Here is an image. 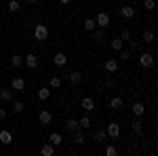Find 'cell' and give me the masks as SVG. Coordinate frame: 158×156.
<instances>
[{"label":"cell","mask_w":158,"mask_h":156,"mask_svg":"<svg viewBox=\"0 0 158 156\" xmlns=\"http://www.w3.org/2000/svg\"><path fill=\"white\" fill-rule=\"evenodd\" d=\"M53 63H55V65H59V68H63V65L68 63V55H65V53H55Z\"/></svg>","instance_id":"13"},{"label":"cell","mask_w":158,"mask_h":156,"mask_svg":"<svg viewBox=\"0 0 158 156\" xmlns=\"http://www.w3.org/2000/svg\"><path fill=\"white\" fill-rule=\"evenodd\" d=\"M95 23H97V27H103V30H106V27L110 25V15L101 11L97 17H95Z\"/></svg>","instance_id":"6"},{"label":"cell","mask_w":158,"mask_h":156,"mask_svg":"<svg viewBox=\"0 0 158 156\" xmlns=\"http://www.w3.org/2000/svg\"><path fill=\"white\" fill-rule=\"evenodd\" d=\"M4 118H6V110L0 108V120H4Z\"/></svg>","instance_id":"38"},{"label":"cell","mask_w":158,"mask_h":156,"mask_svg":"<svg viewBox=\"0 0 158 156\" xmlns=\"http://www.w3.org/2000/svg\"><path fill=\"white\" fill-rule=\"evenodd\" d=\"M80 108L85 110V112H93V110H95V101H93L91 97H85V99L80 101Z\"/></svg>","instance_id":"11"},{"label":"cell","mask_w":158,"mask_h":156,"mask_svg":"<svg viewBox=\"0 0 158 156\" xmlns=\"http://www.w3.org/2000/svg\"><path fill=\"white\" fill-rule=\"evenodd\" d=\"M154 32H152V30H146V32H143V34H141V40H143V42H146V44H152V42H154Z\"/></svg>","instance_id":"20"},{"label":"cell","mask_w":158,"mask_h":156,"mask_svg":"<svg viewBox=\"0 0 158 156\" xmlns=\"http://www.w3.org/2000/svg\"><path fill=\"white\" fill-rule=\"evenodd\" d=\"M34 38H36L38 42L49 40V27H47L44 23H36V27H34Z\"/></svg>","instance_id":"1"},{"label":"cell","mask_w":158,"mask_h":156,"mask_svg":"<svg viewBox=\"0 0 158 156\" xmlns=\"http://www.w3.org/2000/svg\"><path fill=\"white\" fill-rule=\"evenodd\" d=\"M139 65L141 68H152L154 65V55L152 53H141L139 55Z\"/></svg>","instance_id":"3"},{"label":"cell","mask_w":158,"mask_h":156,"mask_svg":"<svg viewBox=\"0 0 158 156\" xmlns=\"http://www.w3.org/2000/svg\"><path fill=\"white\" fill-rule=\"evenodd\" d=\"M0 152H2V144H0Z\"/></svg>","instance_id":"41"},{"label":"cell","mask_w":158,"mask_h":156,"mask_svg":"<svg viewBox=\"0 0 158 156\" xmlns=\"http://www.w3.org/2000/svg\"><path fill=\"white\" fill-rule=\"evenodd\" d=\"M23 110H25L23 101H13V112H17V114H21Z\"/></svg>","instance_id":"28"},{"label":"cell","mask_w":158,"mask_h":156,"mask_svg":"<svg viewBox=\"0 0 158 156\" xmlns=\"http://www.w3.org/2000/svg\"><path fill=\"white\" fill-rule=\"evenodd\" d=\"M11 65L13 68H21V65H23V55H13L11 57Z\"/></svg>","instance_id":"22"},{"label":"cell","mask_w":158,"mask_h":156,"mask_svg":"<svg viewBox=\"0 0 158 156\" xmlns=\"http://www.w3.org/2000/svg\"><path fill=\"white\" fill-rule=\"evenodd\" d=\"M0 144L2 145H11L13 144V133L9 129H2L0 131Z\"/></svg>","instance_id":"7"},{"label":"cell","mask_w":158,"mask_h":156,"mask_svg":"<svg viewBox=\"0 0 158 156\" xmlns=\"http://www.w3.org/2000/svg\"><path fill=\"white\" fill-rule=\"evenodd\" d=\"M93 32H95V30H93ZM103 36H106V34H103V27H99L97 32H95V36H93V40H97V42H99V40H103Z\"/></svg>","instance_id":"35"},{"label":"cell","mask_w":158,"mask_h":156,"mask_svg":"<svg viewBox=\"0 0 158 156\" xmlns=\"http://www.w3.org/2000/svg\"><path fill=\"white\" fill-rule=\"evenodd\" d=\"M124 106V101H122V97H112L110 99V108L114 110V112H118V110Z\"/></svg>","instance_id":"14"},{"label":"cell","mask_w":158,"mask_h":156,"mask_svg":"<svg viewBox=\"0 0 158 156\" xmlns=\"http://www.w3.org/2000/svg\"><path fill=\"white\" fill-rule=\"evenodd\" d=\"M38 120H40L44 127H47V124H51V122H53V114H51L49 110H42V112L38 114Z\"/></svg>","instance_id":"8"},{"label":"cell","mask_w":158,"mask_h":156,"mask_svg":"<svg viewBox=\"0 0 158 156\" xmlns=\"http://www.w3.org/2000/svg\"><path fill=\"white\" fill-rule=\"evenodd\" d=\"M120 15H122V19H133L135 17V9L129 6V4H124V6H120Z\"/></svg>","instance_id":"9"},{"label":"cell","mask_w":158,"mask_h":156,"mask_svg":"<svg viewBox=\"0 0 158 156\" xmlns=\"http://www.w3.org/2000/svg\"><path fill=\"white\" fill-rule=\"evenodd\" d=\"M74 141H76L78 145L85 144V135H82V131H80V129H76V131H74Z\"/></svg>","instance_id":"25"},{"label":"cell","mask_w":158,"mask_h":156,"mask_svg":"<svg viewBox=\"0 0 158 156\" xmlns=\"http://www.w3.org/2000/svg\"><path fill=\"white\" fill-rule=\"evenodd\" d=\"M112 48H114V51L118 53L120 48H124V42H122L120 38H114V40H112Z\"/></svg>","instance_id":"27"},{"label":"cell","mask_w":158,"mask_h":156,"mask_svg":"<svg viewBox=\"0 0 158 156\" xmlns=\"http://www.w3.org/2000/svg\"><path fill=\"white\" fill-rule=\"evenodd\" d=\"M49 141H51L53 145H61V141H63V137H61L59 133H51V135H49Z\"/></svg>","instance_id":"23"},{"label":"cell","mask_w":158,"mask_h":156,"mask_svg":"<svg viewBox=\"0 0 158 156\" xmlns=\"http://www.w3.org/2000/svg\"><path fill=\"white\" fill-rule=\"evenodd\" d=\"M116 154H118L116 145H108V148H106V156H116Z\"/></svg>","instance_id":"34"},{"label":"cell","mask_w":158,"mask_h":156,"mask_svg":"<svg viewBox=\"0 0 158 156\" xmlns=\"http://www.w3.org/2000/svg\"><path fill=\"white\" fill-rule=\"evenodd\" d=\"M118 53H120V59H122V61H129V59H131V51H127V48H120Z\"/></svg>","instance_id":"31"},{"label":"cell","mask_w":158,"mask_h":156,"mask_svg":"<svg viewBox=\"0 0 158 156\" xmlns=\"http://www.w3.org/2000/svg\"><path fill=\"white\" fill-rule=\"evenodd\" d=\"M93 139H95V141H97V144H103V141H106V139H108V133L103 131V129H97V131L93 133Z\"/></svg>","instance_id":"15"},{"label":"cell","mask_w":158,"mask_h":156,"mask_svg":"<svg viewBox=\"0 0 158 156\" xmlns=\"http://www.w3.org/2000/svg\"><path fill=\"white\" fill-rule=\"evenodd\" d=\"M38 99H42V101H47V99H49L51 97V89L49 86H40V89H38Z\"/></svg>","instance_id":"16"},{"label":"cell","mask_w":158,"mask_h":156,"mask_svg":"<svg viewBox=\"0 0 158 156\" xmlns=\"http://www.w3.org/2000/svg\"><path fill=\"white\" fill-rule=\"evenodd\" d=\"M40 154L42 156H53L55 154V145L53 144H44L42 148H40Z\"/></svg>","instance_id":"18"},{"label":"cell","mask_w":158,"mask_h":156,"mask_svg":"<svg viewBox=\"0 0 158 156\" xmlns=\"http://www.w3.org/2000/svg\"><path fill=\"white\" fill-rule=\"evenodd\" d=\"M25 2H38V0H25Z\"/></svg>","instance_id":"40"},{"label":"cell","mask_w":158,"mask_h":156,"mask_svg":"<svg viewBox=\"0 0 158 156\" xmlns=\"http://www.w3.org/2000/svg\"><path fill=\"white\" fill-rule=\"evenodd\" d=\"M131 32H129V30H122V34H120V40L122 42H131Z\"/></svg>","instance_id":"32"},{"label":"cell","mask_w":158,"mask_h":156,"mask_svg":"<svg viewBox=\"0 0 158 156\" xmlns=\"http://www.w3.org/2000/svg\"><path fill=\"white\" fill-rule=\"evenodd\" d=\"M61 4H70V2H72V0H59Z\"/></svg>","instance_id":"39"},{"label":"cell","mask_w":158,"mask_h":156,"mask_svg":"<svg viewBox=\"0 0 158 156\" xmlns=\"http://www.w3.org/2000/svg\"><path fill=\"white\" fill-rule=\"evenodd\" d=\"M11 89L15 91V93H19V91H25V80L21 78V76H15L11 80Z\"/></svg>","instance_id":"5"},{"label":"cell","mask_w":158,"mask_h":156,"mask_svg":"<svg viewBox=\"0 0 158 156\" xmlns=\"http://www.w3.org/2000/svg\"><path fill=\"white\" fill-rule=\"evenodd\" d=\"M61 86V78L59 76H53V78H51V89H59Z\"/></svg>","instance_id":"33"},{"label":"cell","mask_w":158,"mask_h":156,"mask_svg":"<svg viewBox=\"0 0 158 156\" xmlns=\"http://www.w3.org/2000/svg\"><path fill=\"white\" fill-rule=\"evenodd\" d=\"M143 6H146V11H154L156 2H154V0H143Z\"/></svg>","instance_id":"36"},{"label":"cell","mask_w":158,"mask_h":156,"mask_svg":"<svg viewBox=\"0 0 158 156\" xmlns=\"http://www.w3.org/2000/svg\"><path fill=\"white\" fill-rule=\"evenodd\" d=\"M131 110H133V114H135V116H139V118H141V116L146 114V106H143L141 101H135L133 106H131Z\"/></svg>","instance_id":"10"},{"label":"cell","mask_w":158,"mask_h":156,"mask_svg":"<svg viewBox=\"0 0 158 156\" xmlns=\"http://www.w3.org/2000/svg\"><path fill=\"white\" fill-rule=\"evenodd\" d=\"M80 80H82V74L80 72H70V82L72 84H78Z\"/></svg>","instance_id":"26"},{"label":"cell","mask_w":158,"mask_h":156,"mask_svg":"<svg viewBox=\"0 0 158 156\" xmlns=\"http://www.w3.org/2000/svg\"><path fill=\"white\" fill-rule=\"evenodd\" d=\"M106 86H112V89H114V86H116V80H114L112 76H106Z\"/></svg>","instance_id":"37"},{"label":"cell","mask_w":158,"mask_h":156,"mask_svg":"<svg viewBox=\"0 0 158 156\" xmlns=\"http://www.w3.org/2000/svg\"><path fill=\"white\" fill-rule=\"evenodd\" d=\"M133 131H135V135H139V137L143 135V122H141L139 118H137V120L133 122Z\"/></svg>","instance_id":"21"},{"label":"cell","mask_w":158,"mask_h":156,"mask_svg":"<svg viewBox=\"0 0 158 156\" xmlns=\"http://www.w3.org/2000/svg\"><path fill=\"white\" fill-rule=\"evenodd\" d=\"M23 63L30 68V70H36L38 68V55H34V53H27L23 57Z\"/></svg>","instance_id":"4"},{"label":"cell","mask_w":158,"mask_h":156,"mask_svg":"<svg viewBox=\"0 0 158 156\" xmlns=\"http://www.w3.org/2000/svg\"><path fill=\"white\" fill-rule=\"evenodd\" d=\"M103 70H106L108 74H114L116 70H118V61L116 59H108L106 63H103Z\"/></svg>","instance_id":"12"},{"label":"cell","mask_w":158,"mask_h":156,"mask_svg":"<svg viewBox=\"0 0 158 156\" xmlns=\"http://www.w3.org/2000/svg\"><path fill=\"white\" fill-rule=\"evenodd\" d=\"M106 133H108V137H112V139H118L120 137V124L118 122H110Z\"/></svg>","instance_id":"2"},{"label":"cell","mask_w":158,"mask_h":156,"mask_svg":"<svg viewBox=\"0 0 158 156\" xmlns=\"http://www.w3.org/2000/svg\"><path fill=\"white\" fill-rule=\"evenodd\" d=\"M78 124H80V129H89L91 127V118L89 116H82V118L78 120Z\"/></svg>","instance_id":"29"},{"label":"cell","mask_w":158,"mask_h":156,"mask_svg":"<svg viewBox=\"0 0 158 156\" xmlns=\"http://www.w3.org/2000/svg\"><path fill=\"white\" fill-rule=\"evenodd\" d=\"M13 93H15L13 89H0V99H2V101H11Z\"/></svg>","instance_id":"19"},{"label":"cell","mask_w":158,"mask_h":156,"mask_svg":"<svg viewBox=\"0 0 158 156\" xmlns=\"http://www.w3.org/2000/svg\"><path fill=\"white\" fill-rule=\"evenodd\" d=\"M65 129L70 133H74L76 129H80V124H78V118H68V122H65Z\"/></svg>","instance_id":"17"},{"label":"cell","mask_w":158,"mask_h":156,"mask_svg":"<svg viewBox=\"0 0 158 156\" xmlns=\"http://www.w3.org/2000/svg\"><path fill=\"white\" fill-rule=\"evenodd\" d=\"M19 9H21V4H19L17 0H11V2H9V11L11 13H17Z\"/></svg>","instance_id":"30"},{"label":"cell","mask_w":158,"mask_h":156,"mask_svg":"<svg viewBox=\"0 0 158 156\" xmlns=\"http://www.w3.org/2000/svg\"><path fill=\"white\" fill-rule=\"evenodd\" d=\"M95 27H97V23H95V19H93V17L85 19V30H86V32H93Z\"/></svg>","instance_id":"24"}]
</instances>
